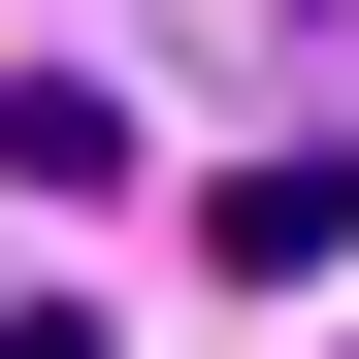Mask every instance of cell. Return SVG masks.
<instances>
[{
    "label": "cell",
    "instance_id": "cell-1",
    "mask_svg": "<svg viewBox=\"0 0 359 359\" xmlns=\"http://www.w3.org/2000/svg\"><path fill=\"white\" fill-rule=\"evenodd\" d=\"M196 262H229V294H327V262H359V163H327V131H294V163H229V196H196Z\"/></svg>",
    "mask_w": 359,
    "mask_h": 359
}]
</instances>
